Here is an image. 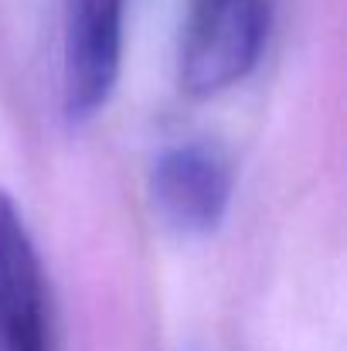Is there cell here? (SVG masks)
Listing matches in <instances>:
<instances>
[{
    "mask_svg": "<svg viewBox=\"0 0 347 351\" xmlns=\"http://www.w3.org/2000/svg\"><path fill=\"white\" fill-rule=\"evenodd\" d=\"M269 34V0H188L177 82L208 99L238 86L259 62Z\"/></svg>",
    "mask_w": 347,
    "mask_h": 351,
    "instance_id": "obj_1",
    "label": "cell"
},
{
    "mask_svg": "<svg viewBox=\"0 0 347 351\" xmlns=\"http://www.w3.org/2000/svg\"><path fill=\"white\" fill-rule=\"evenodd\" d=\"M235 174L222 147L208 140L170 143L150 171L157 215L181 235H211L229 215Z\"/></svg>",
    "mask_w": 347,
    "mask_h": 351,
    "instance_id": "obj_2",
    "label": "cell"
},
{
    "mask_svg": "<svg viewBox=\"0 0 347 351\" xmlns=\"http://www.w3.org/2000/svg\"><path fill=\"white\" fill-rule=\"evenodd\" d=\"M0 351H55L51 293L24 212L0 188Z\"/></svg>",
    "mask_w": 347,
    "mask_h": 351,
    "instance_id": "obj_3",
    "label": "cell"
},
{
    "mask_svg": "<svg viewBox=\"0 0 347 351\" xmlns=\"http://www.w3.org/2000/svg\"><path fill=\"white\" fill-rule=\"evenodd\" d=\"M126 0H65L62 96L72 123L92 119L113 96L123 69Z\"/></svg>",
    "mask_w": 347,
    "mask_h": 351,
    "instance_id": "obj_4",
    "label": "cell"
}]
</instances>
